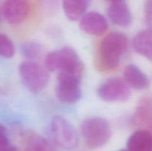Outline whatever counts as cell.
<instances>
[{
	"label": "cell",
	"mask_w": 152,
	"mask_h": 151,
	"mask_svg": "<svg viewBox=\"0 0 152 151\" xmlns=\"http://www.w3.org/2000/svg\"><path fill=\"white\" fill-rule=\"evenodd\" d=\"M129 47L127 36L121 32H113L105 36L99 44L96 65L101 71L114 70L120 65L122 57Z\"/></svg>",
	"instance_id": "6da1fadb"
},
{
	"label": "cell",
	"mask_w": 152,
	"mask_h": 151,
	"mask_svg": "<svg viewBox=\"0 0 152 151\" xmlns=\"http://www.w3.org/2000/svg\"><path fill=\"white\" fill-rule=\"evenodd\" d=\"M44 67L48 72L65 73L82 78L84 65L77 52L70 46L49 53L44 59Z\"/></svg>",
	"instance_id": "7a4b0ae2"
},
{
	"label": "cell",
	"mask_w": 152,
	"mask_h": 151,
	"mask_svg": "<svg viewBox=\"0 0 152 151\" xmlns=\"http://www.w3.org/2000/svg\"><path fill=\"white\" fill-rule=\"evenodd\" d=\"M80 133L89 148L97 149L109 142L111 137V125L102 117H89L82 122Z\"/></svg>",
	"instance_id": "3957f363"
},
{
	"label": "cell",
	"mask_w": 152,
	"mask_h": 151,
	"mask_svg": "<svg viewBox=\"0 0 152 151\" xmlns=\"http://www.w3.org/2000/svg\"><path fill=\"white\" fill-rule=\"evenodd\" d=\"M19 74L25 87L33 93L42 91L48 84L49 72L36 61L25 60L19 66Z\"/></svg>",
	"instance_id": "277c9868"
},
{
	"label": "cell",
	"mask_w": 152,
	"mask_h": 151,
	"mask_svg": "<svg viewBox=\"0 0 152 151\" xmlns=\"http://www.w3.org/2000/svg\"><path fill=\"white\" fill-rule=\"evenodd\" d=\"M50 132L54 142L59 147L67 150L75 149L79 144V135L74 124L62 115L52 117Z\"/></svg>",
	"instance_id": "5b68a950"
},
{
	"label": "cell",
	"mask_w": 152,
	"mask_h": 151,
	"mask_svg": "<svg viewBox=\"0 0 152 151\" xmlns=\"http://www.w3.org/2000/svg\"><path fill=\"white\" fill-rule=\"evenodd\" d=\"M81 78L71 74L58 73L55 95L58 100L66 105H73L82 97Z\"/></svg>",
	"instance_id": "8992f818"
},
{
	"label": "cell",
	"mask_w": 152,
	"mask_h": 151,
	"mask_svg": "<svg viewBox=\"0 0 152 151\" xmlns=\"http://www.w3.org/2000/svg\"><path fill=\"white\" fill-rule=\"evenodd\" d=\"M96 94L104 102H125L131 97V87L124 78L111 77L99 84L96 90Z\"/></svg>",
	"instance_id": "52a82bcc"
},
{
	"label": "cell",
	"mask_w": 152,
	"mask_h": 151,
	"mask_svg": "<svg viewBox=\"0 0 152 151\" xmlns=\"http://www.w3.org/2000/svg\"><path fill=\"white\" fill-rule=\"evenodd\" d=\"M1 14L12 25L23 23L28 18L30 5L28 0H4L1 7Z\"/></svg>",
	"instance_id": "ba28073f"
},
{
	"label": "cell",
	"mask_w": 152,
	"mask_h": 151,
	"mask_svg": "<svg viewBox=\"0 0 152 151\" xmlns=\"http://www.w3.org/2000/svg\"><path fill=\"white\" fill-rule=\"evenodd\" d=\"M108 21L101 13L96 11L86 13L80 20V28L82 31L91 36H99L108 30Z\"/></svg>",
	"instance_id": "9c48e42d"
},
{
	"label": "cell",
	"mask_w": 152,
	"mask_h": 151,
	"mask_svg": "<svg viewBox=\"0 0 152 151\" xmlns=\"http://www.w3.org/2000/svg\"><path fill=\"white\" fill-rule=\"evenodd\" d=\"M134 123L140 129L152 133V96L142 97L134 114Z\"/></svg>",
	"instance_id": "30bf717a"
},
{
	"label": "cell",
	"mask_w": 152,
	"mask_h": 151,
	"mask_svg": "<svg viewBox=\"0 0 152 151\" xmlns=\"http://www.w3.org/2000/svg\"><path fill=\"white\" fill-rule=\"evenodd\" d=\"M123 78L131 88L138 90L148 88L151 83L147 74L135 64H129L125 68Z\"/></svg>",
	"instance_id": "8fae6325"
},
{
	"label": "cell",
	"mask_w": 152,
	"mask_h": 151,
	"mask_svg": "<svg viewBox=\"0 0 152 151\" xmlns=\"http://www.w3.org/2000/svg\"><path fill=\"white\" fill-rule=\"evenodd\" d=\"M107 16L113 24L122 28H128L132 22V11L125 1L110 4Z\"/></svg>",
	"instance_id": "7c38bea8"
},
{
	"label": "cell",
	"mask_w": 152,
	"mask_h": 151,
	"mask_svg": "<svg viewBox=\"0 0 152 151\" xmlns=\"http://www.w3.org/2000/svg\"><path fill=\"white\" fill-rule=\"evenodd\" d=\"M129 151H152V133L140 129L132 133L127 141Z\"/></svg>",
	"instance_id": "4fadbf2b"
},
{
	"label": "cell",
	"mask_w": 152,
	"mask_h": 151,
	"mask_svg": "<svg viewBox=\"0 0 152 151\" xmlns=\"http://www.w3.org/2000/svg\"><path fill=\"white\" fill-rule=\"evenodd\" d=\"M135 51L148 60L152 61V29L142 30L135 35L132 41Z\"/></svg>",
	"instance_id": "5bb4252c"
},
{
	"label": "cell",
	"mask_w": 152,
	"mask_h": 151,
	"mask_svg": "<svg viewBox=\"0 0 152 151\" xmlns=\"http://www.w3.org/2000/svg\"><path fill=\"white\" fill-rule=\"evenodd\" d=\"M91 0H62V8L70 21H80L87 13Z\"/></svg>",
	"instance_id": "9a60e30c"
},
{
	"label": "cell",
	"mask_w": 152,
	"mask_h": 151,
	"mask_svg": "<svg viewBox=\"0 0 152 151\" xmlns=\"http://www.w3.org/2000/svg\"><path fill=\"white\" fill-rule=\"evenodd\" d=\"M26 151H56L50 142L34 132L28 131L25 135Z\"/></svg>",
	"instance_id": "2e32d148"
},
{
	"label": "cell",
	"mask_w": 152,
	"mask_h": 151,
	"mask_svg": "<svg viewBox=\"0 0 152 151\" xmlns=\"http://www.w3.org/2000/svg\"><path fill=\"white\" fill-rule=\"evenodd\" d=\"M20 53L27 60L36 61L39 59L42 53V47L35 41H26L19 47Z\"/></svg>",
	"instance_id": "e0dca14e"
},
{
	"label": "cell",
	"mask_w": 152,
	"mask_h": 151,
	"mask_svg": "<svg viewBox=\"0 0 152 151\" xmlns=\"http://www.w3.org/2000/svg\"><path fill=\"white\" fill-rule=\"evenodd\" d=\"M16 52V47L11 38L4 33H0V57L10 59Z\"/></svg>",
	"instance_id": "ac0fdd59"
},
{
	"label": "cell",
	"mask_w": 152,
	"mask_h": 151,
	"mask_svg": "<svg viewBox=\"0 0 152 151\" xmlns=\"http://www.w3.org/2000/svg\"><path fill=\"white\" fill-rule=\"evenodd\" d=\"M144 19L145 25L152 29V0H145L144 7Z\"/></svg>",
	"instance_id": "d6986e66"
},
{
	"label": "cell",
	"mask_w": 152,
	"mask_h": 151,
	"mask_svg": "<svg viewBox=\"0 0 152 151\" xmlns=\"http://www.w3.org/2000/svg\"><path fill=\"white\" fill-rule=\"evenodd\" d=\"M9 145V137L7 129L3 124H0V150Z\"/></svg>",
	"instance_id": "ffe728a7"
},
{
	"label": "cell",
	"mask_w": 152,
	"mask_h": 151,
	"mask_svg": "<svg viewBox=\"0 0 152 151\" xmlns=\"http://www.w3.org/2000/svg\"><path fill=\"white\" fill-rule=\"evenodd\" d=\"M0 151H18V150H16V147L9 145V146H7V147L4 148V149H2L1 150H0Z\"/></svg>",
	"instance_id": "44dd1931"
},
{
	"label": "cell",
	"mask_w": 152,
	"mask_h": 151,
	"mask_svg": "<svg viewBox=\"0 0 152 151\" xmlns=\"http://www.w3.org/2000/svg\"><path fill=\"white\" fill-rule=\"evenodd\" d=\"M105 1H108V2L113 4V3H117V2H122V1H124L125 0H105Z\"/></svg>",
	"instance_id": "7402d4cb"
},
{
	"label": "cell",
	"mask_w": 152,
	"mask_h": 151,
	"mask_svg": "<svg viewBox=\"0 0 152 151\" xmlns=\"http://www.w3.org/2000/svg\"><path fill=\"white\" fill-rule=\"evenodd\" d=\"M1 16H2V14H1V7H0V22H1Z\"/></svg>",
	"instance_id": "603a6c76"
},
{
	"label": "cell",
	"mask_w": 152,
	"mask_h": 151,
	"mask_svg": "<svg viewBox=\"0 0 152 151\" xmlns=\"http://www.w3.org/2000/svg\"><path fill=\"white\" fill-rule=\"evenodd\" d=\"M119 151H129V150H128L127 149H123V150H120Z\"/></svg>",
	"instance_id": "cb8c5ba5"
},
{
	"label": "cell",
	"mask_w": 152,
	"mask_h": 151,
	"mask_svg": "<svg viewBox=\"0 0 152 151\" xmlns=\"http://www.w3.org/2000/svg\"><path fill=\"white\" fill-rule=\"evenodd\" d=\"M1 92H2V88H1V85H0V93H1Z\"/></svg>",
	"instance_id": "d4e9b609"
}]
</instances>
